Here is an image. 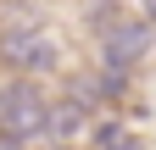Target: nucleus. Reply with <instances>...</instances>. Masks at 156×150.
Wrapping results in <instances>:
<instances>
[{
	"mask_svg": "<svg viewBox=\"0 0 156 150\" xmlns=\"http://www.w3.org/2000/svg\"><path fill=\"white\" fill-rule=\"evenodd\" d=\"M45 128H50V95L39 89V78L11 72V78L0 84V134L23 139V145H39Z\"/></svg>",
	"mask_w": 156,
	"mask_h": 150,
	"instance_id": "1",
	"label": "nucleus"
},
{
	"mask_svg": "<svg viewBox=\"0 0 156 150\" xmlns=\"http://www.w3.org/2000/svg\"><path fill=\"white\" fill-rule=\"evenodd\" d=\"M0 56H6L11 72H23V78H39L45 67H56V33L45 22H17L6 39H0Z\"/></svg>",
	"mask_w": 156,
	"mask_h": 150,
	"instance_id": "2",
	"label": "nucleus"
},
{
	"mask_svg": "<svg viewBox=\"0 0 156 150\" xmlns=\"http://www.w3.org/2000/svg\"><path fill=\"white\" fill-rule=\"evenodd\" d=\"M151 28L145 17H117V22L101 33V67H117V72H134L151 56Z\"/></svg>",
	"mask_w": 156,
	"mask_h": 150,
	"instance_id": "3",
	"label": "nucleus"
},
{
	"mask_svg": "<svg viewBox=\"0 0 156 150\" xmlns=\"http://www.w3.org/2000/svg\"><path fill=\"white\" fill-rule=\"evenodd\" d=\"M89 122H95V106H89V100H78V95H62V100H50V128H45V139L73 145Z\"/></svg>",
	"mask_w": 156,
	"mask_h": 150,
	"instance_id": "4",
	"label": "nucleus"
},
{
	"mask_svg": "<svg viewBox=\"0 0 156 150\" xmlns=\"http://www.w3.org/2000/svg\"><path fill=\"white\" fill-rule=\"evenodd\" d=\"M95 145H101V150H151V139H145V134L123 128L117 117H95Z\"/></svg>",
	"mask_w": 156,
	"mask_h": 150,
	"instance_id": "5",
	"label": "nucleus"
},
{
	"mask_svg": "<svg viewBox=\"0 0 156 150\" xmlns=\"http://www.w3.org/2000/svg\"><path fill=\"white\" fill-rule=\"evenodd\" d=\"M140 17H145V22H156V0H140Z\"/></svg>",
	"mask_w": 156,
	"mask_h": 150,
	"instance_id": "6",
	"label": "nucleus"
}]
</instances>
